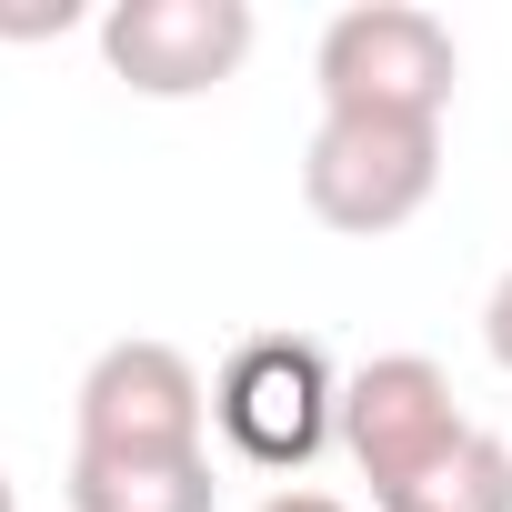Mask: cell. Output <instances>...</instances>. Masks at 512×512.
Instances as JSON below:
<instances>
[{"label":"cell","instance_id":"obj_1","mask_svg":"<svg viewBox=\"0 0 512 512\" xmlns=\"http://www.w3.org/2000/svg\"><path fill=\"white\" fill-rule=\"evenodd\" d=\"M312 81H322V111L442 121L452 111V81H462V51H452V31L422 11V0H362V11H342L322 31Z\"/></svg>","mask_w":512,"mask_h":512},{"label":"cell","instance_id":"obj_2","mask_svg":"<svg viewBox=\"0 0 512 512\" xmlns=\"http://www.w3.org/2000/svg\"><path fill=\"white\" fill-rule=\"evenodd\" d=\"M442 181V121H372V111H322L302 151V201L322 231H402Z\"/></svg>","mask_w":512,"mask_h":512},{"label":"cell","instance_id":"obj_3","mask_svg":"<svg viewBox=\"0 0 512 512\" xmlns=\"http://www.w3.org/2000/svg\"><path fill=\"white\" fill-rule=\"evenodd\" d=\"M91 462H191L201 432H211V392L191 372V352L171 342H111L91 372H81V402H71Z\"/></svg>","mask_w":512,"mask_h":512},{"label":"cell","instance_id":"obj_4","mask_svg":"<svg viewBox=\"0 0 512 512\" xmlns=\"http://www.w3.org/2000/svg\"><path fill=\"white\" fill-rule=\"evenodd\" d=\"M211 422L251 452V462H272V472H302L332 432H342V382L322 362V342L302 332H262V342H241L211 382Z\"/></svg>","mask_w":512,"mask_h":512},{"label":"cell","instance_id":"obj_5","mask_svg":"<svg viewBox=\"0 0 512 512\" xmlns=\"http://www.w3.org/2000/svg\"><path fill=\"white\" fill-rule=\"evenodd\" d=\"M462 392H452V372L442 362H422V352H382V362H362L352 382H342V452L362 462V482H372V502H392L402 482H422L442 452H462Z\"/></svg>","mask_w":512,"mask_h":512},{"label":"cell","instance_id":"obj_6","mask_svg":"<svg viewBox=\"0 0 512 512\" xmlns=\"http://www.w3.org/2000/svg\"><path fill=\"white\" fill-rule=\"evenodd\" d=\"M251 41H262L251 0H121V11L101 21V61L141 101H201V91H221L251 61Z\"/></svg>","mask_w":512,"mask_h":512},{"label":"cell","instance_id":"obj_7","mask_svg":"<svg viewBox=\"0 0 512 512\" xmlns=\"http://www.w3.org/2000/svg\"><path fill=\"white\" fill-rule=\"evenodd\" d=\"M211 452L191 462H91L71 452V512H211Z\"/></svg>","mask_w":512,"mask_h":512},{"label":"cell","instance_id":"obj_8","mask_svg":"<svg viewBox=\"0 0 512 512\" xmlns=\"http://www.w3.org/2000/svg\"><path fill=\"white\" fill-rule=\"evenodd\" d=\"M382 512H512V442L502 432H462V452H442L422 482H402Z\"/></svg>","mask_w":512,"mask_h":512},{"label":"cell","instance_id":"obj_9","mask_svg":"<svg viewBox=\"0 0 512 512\" xmlns=\"http://www.w3.org/2000/svg\"><path fill=\"white\" fill-rule=\"evenodd\" d=\"M482 342H492V362L512 372V272L492 282V302H482Z\"/></svg>","mask_w":512,"mask_h":512},{"label":"cell","instance_id":"obj_10","mask_svg":"<svg viewBox=\"0 0 512 512\" xmlns=\"http://www.w3.org/2000/svg\"><path fill=\"white\" fill-rule=\"evenodd\" d=\"M262 512H352V502H332V492H272Z\"/></svg>","mask_w":512,"mask_h":512},{"label":"cell","instance_id":"obj_11","mask_svg":"<svg viewBox=\"0 0 512 512\" xmlns=\"http://www.w3.org/2000/svg\"><path fill=\"white\" fill-rule=\"evenodd\" d=\"M0 512H21V492H11V472H0Z\"/></svg>","mask_w":512,"mask_h":512}]
</instances>
